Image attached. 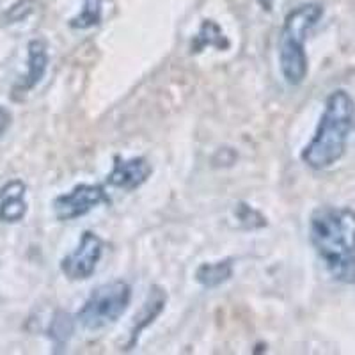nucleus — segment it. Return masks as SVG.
<instances>
[{"label":"nucleus","mask_w":355,"mask_h":355,"mask_svg":"<svg viewBox=\"0 0 355 355\" xmlns=\"http://www.w3.org/2000/svg\"><path fill=\"white\" fill-rule=\"evenodd\" d=\"M309 239L329 274L355 284V211L345 206H322L309 220Z\"/></svg>","instance_id":"nucleus-1"},{"label":"nucleus","mask_w":355,"mask_h":355,"mask_svg":"<svg viewBox=\"0 0 355 355\" xmlns=\"http://www.w3.org/2000/svg\"><path fill=\"white\" fill-rule=\"evenodd\" d=\"M355 128V101L345 89H336L325 100L318 128L302 151V162L315 171L338 164L347 153L348 139Z\"/></svg>","instance_id":"nucleus-2"},{"label":"nucleus","mask_w":355,"mask_h":355,"mask_svg":"<svg viewBox=\"0 0 355 355\" xmlns=\"http://www.w3.org/2000/svg\"><path fill=\"white\" fill-rule=\"evenodd\" d=\"M323 17V6L318 2L295 8L284 18L279 34V64L284 80L290 85H300L307 77L309 61L306 53V40L311 28Z\"/></svg>","instance_id":"nucleus-3"},{"label":"nucleus","mask_w":355,"mask_h":355,"mask_svg":"<svg viewBox=\"0 0 355 355\" xmlns=\"http://www.w3.org/2000/svg\"><path fill=\"white\" fill-rule=\"evenodd\" d=\"M130 300H132V290L128 283L121 279L100 284L80 307L77 320L87 331H100L107 325L116 323L125 315Z\"/></svg>","instance_id":"nucleus-4"},{"label":"nucleus","mask_w":355,"mask_h":355,"mask_svg":"<svg viewBox=\"0 0 355 355\" xmlns=\"http://www.w3.org/2000/svg\"><path fill=\"white\" fill-rule=\"evenodd\" d=\"M109 202L110 198L107 194L105 187L80 183L71 192L59 196L53 201V211H55V217L59 220L68 222L84 217L100 205H109Z\"/></svg>","instance_id":"nucleus-5"},{"label":"nucleus","mask_w":355,"mask_h":355,"mask_svg":"<svg viewBox=\"0 0 355 355\" xmlns=\"http://www.w3.org/2000/svg\"><path fill=\"white\" fill-rule=\"evenodd\" d=\"M101 256H103V240L93 231H85L77 249L62 258V274L71 281H85L96 272Z\"/></svg>","instance_id":"nucleus-6"},{"label":"nucleus","mask_w":355,"mask_h":355,"mask_svg":"<svg viewBox=\"0 0 355 355\" xmlns=\"http://www.w3.org/2000/svg\"><path fill=\"white\" fill-rule=\"evenodd\" d=\"M151 173H153V167L144 157L128 158V160L121 157H114V166L107 176V183L132 192V190L144 185Z\"/></svg>","instance_id":"nucleus-7"},{"label":"nucleus","mask_w":355,"mask_h":355,"mask_svg":"<svg viewBox=\"0 0 355 355\" xmlns=\"http://www.w3.org/2000/svg\"><path fill=\"white\" fill-rule=\"evenodd\" d=\"M49 66V52H46V44L41 40H33L27 46V73L24 75L20 84L15 85L12 89V96L17 94L28 93L31 89L36 87L44 77Z\"/></svg>","instance_id":"nucleus-8"},{"label":"nucleus","mask_w":355,"mask_h":355,"mask_svg":"<svg viewBox=\"0 0 355 355\" xmlns=\"http://www.w3.org/2000/svg\"><path fill=\"white\" fill-rule=\"evenodd\" d=\"M27 185L21 180H11L0 189V220L17 224L27 215Z\"/></svg>","instance_id":"nucleus-9"},{"label":"nucleus","mask_w":355,"mask_h":355,"mask_svg":"<svg viewBox=\"0 0 355 355\" xmlns=\"http://www.w3.org/2000/svg\"><path fill=\"white\" fill-rule=\"evenodd\" d=\"M231 277H233V261L231 259L202 263L196 272V281L205 288H217L227 283Z\"/></svg>","instance_id":"nucleus-10"},{"label":"nucleus","mask_w":355,"mask_h":355,"mask_svg":"<svg viewBox=\"0 0 355 355\" xmlns=\"http://www.w3.org/2000/svg\"><path fill=\"white\" fill-rule=\"evenodd\" d=\"M166 302H167V295L162 290H158V288H155L153 293L150 295V300H148V302L144 304V307H142L141 315L135 318L137 322H135V327H133L132 331V341H130V347L135 345V341L139 339L141 332L144 331V329L150 327L151 323L155 322V318L160 315L164 306H166Z\"/></svg>","instance_id":"nucleus-11"},{"label":"nucleus","mask_w":355,"mask_h":355,"mask_svg":"<svg viewBox=\"0 0 355 355\" xmlns=\"http://www.w3.org/2000/svg\"><path fill=\"white\" fill-rule=\"evenodd\" d=\"M206 46H215V49L218 50H224L230 46V41L226 40L224 33H222V28L218 27L214 20L202 21L198 36H196L194 43H192V49H194L196 52L206 49Z\"/></svg>","instance_id":"nucleus-12"},{"label":"nucleus","mask_w":355,"mask_h":355,"mask_svg":"<svg viewBox=\"0 0 355 355\" xmlns=\"http://www.w3.org/2000/svg\"><path fill=\"white\" fill-rule=\"evenodd\" d=\"M71 334H73L71 316H69L68 313H64V311H59V313H55V316H53L52 323H50V329H49V336H50V339H52L53 347H55L57 350L64 348L66 345H68Z\"/></svg>","instance_id":"nucleus-13"},{"label":"nucleus","mask_w":355,"mask_h":355,"mask_svg":"<svg viewBox=\"0 0 355 355\" xmlns=\"http://www.w3.org/2000/svg\"><path fill=\"white\" fill-rule=\"evenodd\" d=\"M84 8L77 17L69 21L73 28H89L100 24L101 20V0H82Z\"/></svg>","instance_id":"nucleus-14"},{"label":"nucleus","mask_w":355,"mask_h":355,"mask_svg":"<svg viewBox=\"0 0 355 355\" xmlns=\"http://www.w3.org/2000/svg\"><path fill=\"white\" fill-rule=\"evenodd\" d=\"M31 12H33V0H20L12 8H9V11L6 12V20L8 24H17L27 18Z\"/></svg>","instance_id":"nucleus-15"},{"label":"nucleus","mask_w":355,"mask_h":355,"mask_svg":"<svg viewBox=\"0 0 355 355\" xmlns=\"http://www.w3.org/2000/svg\"><path fill=\"white\" fill-rule=\"evenodd\" d=\"M9 125H11V114L4 109V107H0V139L8 132Z\"/></svg>","instance_id":"nucleus-16"},{"label":"nucleus","mask_w":355,"mask_h":355,"mask_svg":"<svg viewBox=\"0 0 355 355\" xmlns=\"http://www.w3.org/2000/svg\"><path fill=\"white\" fill-rule=\"evenodd\" d=\"M259 2H261V6H263V8L270 9V6H272V2H270V0H259Z\"/></svg>","instance_id":"nucleus-17"}]
</instances>
